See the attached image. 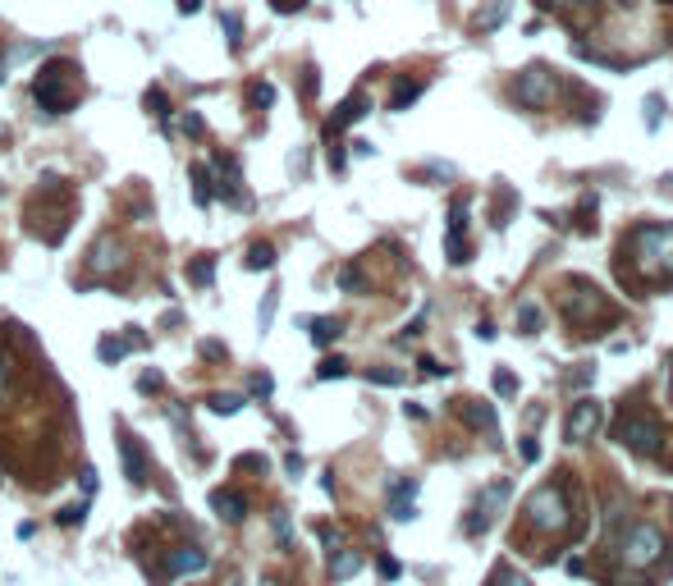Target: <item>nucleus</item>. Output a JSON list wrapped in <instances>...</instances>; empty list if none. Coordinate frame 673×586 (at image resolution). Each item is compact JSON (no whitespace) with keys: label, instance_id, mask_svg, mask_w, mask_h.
Wrapping results in <instances>:
<instances>
[{"label":"nucleus","instance_id":"nucleus-53","mask_svg":"<svg viewBox=\"0 0 673 586\" xmlns=\"http://www.w3.org/2000/svg\"><path fill=\"white\" fill-rule=\"evenodd\" d=\"M660 5H673V0H660Z\"/></svg>","mask_w":673,"mask_h":586},{"label":"nucleus","instance_id":"nucleus-37","mask_svg":"<svg viewBox=\"0 0 673 586\" xmlns=\"http://www.w3.org/2000/svg\"><path fill=\"white\" fill-rule=\"evenodd\" d=\"M234 467H239V472H266V458H261V454H243V458H234Z\"/></svg>","mask_w":673,"mask_h":586},{"label":"nucleus","instance_id":"nucleus-6","mask_svg":"<svg viewBox=\"0 0 673 586\" xmlns=\"http://www.w3.org/2000/svg\"><path fill=\"white\" fill-rule=\"evenodd\" d=\"M619 440L632 449V454H646V458H655L664 449V431H660V422H655V417H623V422H619Z\"/></svg>","mask_w":673,"mask_h":586},{"label":"nucleus","instance_id":"nucleus-46","mask_svg":"<svg viewBox=\"0 0 673 586\" xmlns=\"http://www.w3.org/2000/svg\"><path fill=\"white\" fill-rule=\"evenodd\" d=\"M284 472H289V477H298V472H303V458L289 454V458H284Z\"/></svg>","mask_w":673,"mask_h":586},{"label":"nucleus","instance_id":"nucleus-50","mask_svg":"<svg viewBox=\"0 0 673 586\" xmlns=\"http://www.w3.org/2000/svg\"><path fill=\"white\" fill-rule=\"evenodd\" d=\"M0 142H10V129H5V124H0Z\"/></svg>","mask_w":673,"mask_h":586},{"label":"nucleus","instance_id":"nucleus-22","mask_svg":"<svg viewBox=\"0 0 673 586\" xmlns=\"http://www.w3.org/2000/svg\"><path fill=\"white\" fill-rule=\"evenodd\" d=\"M243 394H211V413H220V417H234L243 408Z\"/></svg>","mask_w":673,"mask_h":586},{"label":"nucleus","instance_id":"nucleus-40","mask_svg":"<svg viewBox=\"0 0 673 586\" xmlns=\"http://www.w3.org/2000/svg\"><path fill=\"white\" fill-rule=\"evenodd\" d=\"M275 298H280V289H271V293H266V303H261V330L271 326V316H275Z\"/></svg>","mask_w":673,"mask_h":586},{"label":"nucleus","instance_id":"nucleus-13","mask_svg":"<svg viewBox=\"0 0 673 586\" xmlns=\"http://www.w3.org/2000/svg\"><path fill=\"white\" fill-rule=\"evenodd\" d=\"M458 413H463V422L472 426V431H486V435L500 431V417H495V408H490V403H481V399H463V403H458Z\"/></svg>","mask_w":673,"mask_h":586},{"label":"nucleus","instance_id":"nucleus-31","mask_svg":"<svg viewBox=\"0 0 673 586\" xmlns=\"http://www.w3.org/2000/svg\"><path fill=\"white\" fill-rule=\"evenodd\" d=\"M138 390H142V394L165 390V376H161V371H142V376H138Z\"/></svg>","mask_w":673,"mask_h":586},{"label":"nucleus","instance_id":"nucleus-19","mask_svg":"<svg viewBox=\"0 0 673 586\" xmlns=\"http://www.w3.org/2000/svg\"><path fill=\"white\" fill-rule=\"evenodd\" d=\"M193 197H197V207H211V197H216V179H211L207 165H193Z\"/></svg>","mask_w":673,"mask_h":586},{"label":"nucleus","instance_id":"nucleus-9","mask_svg":"<svg viewBox=\"0 0 673 586\" xmlns=\"http://www.w3.org/2000/svg\"><path fill=\"white\" fill-rule=\"evenodd\" d=\"M600 422H605V408H600L596 399H582V403H573V413H568V422H564V435L573 445H582V440H591V435L600 431Z\"/></svg>","mask_w":673,"mask_h":586},{"label":"nucleus","instance_id":"nucleus-1","mask_svg":"<svg viewBox=\"0 0 673 586\" xmlns=\"http://www.w3.org/2000/svg\"><path fill=\"white\" fill-rule=\"evenodd\" d=\"M78 65L74 60H46L33 78V97L46 115H69L78 106Z\"/></svg>","mask_w":673,"mask_h":586},{"label":"nucleus","instance_id":"nucleus-4","mask_svg":"<svg viewBox=\"0 0 673 586\" xmlns=\"http://www.w3.org/2000/svg\"><path fill=\"white\" fill-rule=\"evenodd\" d=\"M527 522H532L536 532H568V522H573V509H568V495L564 486H541L527 500Z\"/></svg>","mask_w":673,"mask_h":586},{"label":"nucleus","instance_id":"nucleus-29","mask_svg":"<svg viewBox=\"0 0 673 586\" xmlns=\"http://www.w3.org/2000/svg\"><path fill=\"white\" fill-rule=\"evenodd\" d=\"M339 376H348V362L344 358H326L321 367H316V380H339Z\"/></svg>","mask_w":673,"mask_h":586},{"label":"nucleus","instance_id":"nucleus-3","mask_svg":"<svg viewBox=\"0 0 673 586\" xmlns=\"http://www.w3.org/2000/svg\"><path fill=\"white\" fill-rule=\"evenodd\" d=\"M664 554H669V545H664V536H660L655 522H632L628 536H623V545H619L623 568H655Z\"/></svg>","mask_w":673,"mask_h":586},{"label":"nucleus","instance_id":"nucleus-20","mask_svg":"<svg viewBox=\"0 0 673 586\" xmlns=\"http://www.w3.org/2000/svg\"><path fill=\"white\" fill-rule=\"evenodd\" d=\"M339 335H344V326H339L335 316H316V321H312V344L326 348V344H335Z\"/></svg>","mask_w":673,"mask_h":586},{"label":"nucleus","instance_id":"nucleus-38","mask_svg":"<svg viewBox=\"0 0 673 586\" xmlns=\"http://www.w3.org/2000/svg\"><path fill=\"white\" fill-rule=\"evenodd\" d=\"M376 568H380V577H385V582H394V577L403 573V568H399V559H390V554H380V559H376Z\"/></svg>","mask_w":673,"mask_h":586},{"label":"nucleus","instance_id":"nucleus-41","mask_svg":"<svg viewBox=\"0 0 673 586\" xmlns=\"http://www.w3.org/2000/svg\"><path fill=\"white\" fill-rule=\"evenodd\" d=\"M518 454H522V463H536V458H541V445H536L532 435H527V440L518 445Z\"/></svg>","mask_w":673,"mask_h":586},{"label":"nucleus","instance_id":"nucleus-26","mask_svg":"<svg viewBox=\"0 0 673 586\" xmlns=\"http://www.w3.org/2000/svg\"><path fill=\"white\" fill-rule=\"evenodd\" d=\"M339 289H344V293H362V289H367V275H362L358 266H344V271H339Z\"/></svg>","mask_w":673,"mask_h":586},{"label":"nucleus","instance_id":"nucleus-23","mask_svg":"<svg viewBox=\"0 0 673 586\" xmlns=\"http://www.w3.org/2000/svg\"><path fill=\"white\" fill-rule=\"evenodd\" d=\"M504 19H509V0H495V5H486V10H481L477 28L486 33V28H495V23H504Z\"/></svg>","mask_w":673,"mask_h":586},{"label":"nucleus","instance_id":"nucleus-44","mask_svg":"<svg viewBox=\"0 0 673 586\" xmlns=\"http://www.w3.org/2000/svg\"><path fill=\"white\" fill-rule=\"evenodd\" d=\"M422 371L426 376H449V367L445 362H435V358H422Z\"/></svg>","mask_w":673,"mask_h":586},{"label":"nucleus","instance_id":"nucleus-30","mask_svg":"<svg viewBox=\"0 0 673 586\" xmlns=\"http://www.w3.org/2000/svg\"><path fill=\"white\" fill-rule=\"evenodd\" d=\"M83 518H87V504H69V509L55 513V522H60V527H83Z\"/></svg>","mask_w":673,"mask_h":586},{"label":"nucleus","instance_id":"nucleus-47","mask_svg":"<svg viewBox=\"0 0 673 586\" xmlns=\"http://www.w3.org/2000/svg\"><path fill=\"white\" fill-rule=\"evenodd\" d=\"M174 5H179V14H197V10H202V0H174Z\"/></svg>","mask_w":673,"mask_h":586},{"label":"nucleus","instance_id":"nucleus-52","mask_svg":"<svg viewBox=\"0 0 673 586\" xmlns=\"http://www.w3.org/2000/svg\"><path fill=\"white\" fill-rule=\"evenodd\" d=\"M582 5H596V0H582Z\"/></svg>","mask_w":673,"mask_h":586},{"label":"nucleus","instance_id":"nucleus-43","mask_svg":"<svg viewBox=\"0 0 673 586\" xmlns=\"http://www.w3.org/2000/svg\"><path fill=\"white\" fill-rule=\"evenodd\" d=\"M271 5H275V14H298L307 0H271Z\"/></svg>","mask_w":673,"mask_h":586},{"label":"nucleus","instance_id":"nucleus-51","mask_svg":"<svg viewBox=\"0 0 673 586\" xmlns=\"http://www.w3.org/2000/svg\"><path fill=\"white\" fill-rule=\"evenodd\" d=\"M0 394H5V367H0Z\"/></svg>","mask_w":673,"mask_h":586},{"label":"nucleus","instance_id":"nucleus-27","mask_svg":"<svg viewBox=\"0 0 673 586\" xmlns=\"http://www.w3.org/2000/svg\"><path fill=\"white\" fill-rule=\"evenodd\" d=\"M271 101H275V87H271V83H252V87H248V106H252V110H266Z\"/></svg>","mask_w":673,"mask_h":586},{"label":"nucleus","instance_id":"nucleus-16","mask_svg":"<svg viewBox=\"0 0 673 586\" xmlns=\"http://www.w3.org/2000/svg\"><path fill=\"white\" fill-rule=\"evenodd\" d=\"M463 229H467V207L449 211V261H467V243H463Z\"/></svg>","mask_w":673,"mask_h":586},{"label":"nucleus","instance_id":"nucleus-49","mask_svg":"<svg viewBox=\"0 0 673 586\" xmlns=\"http://www.w3.org/2000/svg\"><path fill=\"white\" fill-rule=\"evenodd\" d=\"M261 586H284V582H280V577H261Z\"/></svg>","mask_w":673,"mask_h":586},{"label":"nucleus","instance_id":"nucleus-24","mask_svg":"<svg viewBox=\"0 0 673 586\" xmlns=\"http://www.w3.org/2000/svg\"><path fill=\"white\" fill-rule=\"evenodd\" d=\"M142 101H147V110H152L156 120H161V124H170V101H165V92H161V87H147V97H142Z\"/></svg>","mask_w":673,"mask_h":586},{"label":"nucleus","instance_id":"nucleus-39","mask_svg":"<svg viewBox=\"0 0 673 586\" xmlns=\"http://www.w3.org/2000/svg\"><path fill=\"white\" fill-rule=\"evenodd\" d=\"M184 133H188V138H202V133H207L202 115H193V110H188V115H184Z\"/></svg>","mask_w":673,"mask_h":586},{"label":"nucleus","instance_id":"nucleus-10","mask_svg":"<svg viewBox=\"0 0 673 586\" xmlns=\"http://www.w3.org/2000/svg\"><path fill=\"white\" fill-rule=\"evenodd\" d=\"M207 550H197V545H179V550L165 554V577H197L207 568Z\"/></svg>","mask_w":673,"mask_h":586},{"label":"nucleus","instance_id":"nucleus-8","mask_svg":"<svg viewBox=\"0 0 673 586\" xmlns=\"http://www.w3.org/2000/svg\"><path fill=\"white\" fill-rule=\"evenodd\" d=\"M504 495H509V481H490L486 490L477 495V504H472V513H467V536H481L495 522V513H500Z\"/></svg>","mask_w":673,"mask_h":586},{"label":"nucleus","instance_id":"nucleus-32","mask_svg":"<svg viewBox=\"0 0 673 586\" xmlns=\"http://www.w3.org/2000/svg\"><path fill=\"white\" fill-rule=\"evenodd\" d=\"M495 390L504 394V399H509V394H518V376H513V371H495Z\"/></svg>","mask_w":673,"mask_h":586},{"label":"nucleus","instance_id":"nucleus-17","mask_svg":"<svg viewBox=\"0 0 673 586\" xmlns=\"http://www.w3.org/2000/svg\"><path fill=\"white\" fill-rule=\"evenodd\" d=\"M362 115H367V97H362V92H353V97H348L344 106L335 110V120H330L326 129H330V133H339V129H348V124H358Z\"/></svg>","mask_w":673,"mask_h":586},{"label":"nucleus","instance_id":"nucleus-36","mask_svg":"<svg viewBox=\"0 0 673 586\" xmlns=\"http://www.w3.org/2000/svg\"><path fill=\"white\" fill-rule=\"evenodd\" d=\"M495 586H527V577H522L518 568H509V564H504L500 573H495Z\"/></svg>","mask_w":673,"mask_h":586},{"label":"nucleus","instance_id":"nucleus-7","mask_svg":"<svg viewBox=\"0 0 673 586\" xmlns=\"http://www.w3.org/2000/svg\"><path fill=\"white\" fill-rule=\"evenodd\" d=\"M518 101L522 106H532V110H541V106H550L554 97H559V83H554V74L545 65H532V69H522L518 74Z\"/></svg>","mask_w":673,"mask_h":586},{"label":"nucleus","instance_id":"nucleus-28","mask_svg":"<svg viewBox=\"0 0 673 586\" xmlns=\"http://www.w3.org/2000/svg\"><path fill=\"white\" fill-rule=\"evenodd\" d=\"M188 280H193L197 289H207L211 284V257H197L193 266H188Z\"/></svg>","mask_w":673,"mask_h":586},{"label":"nucleus","instance_id":"nucleus-48","mask_svg":"<svg viewBox=\"0 0 673 586\" xmlns=\"http://www.w3.org/2000/svg\"><path fill=\"white\" fill-rule=\"evenodd\" d=\"M545 10H568V5H573V0H541Z\"/></svg>","mask_w":673,"mask_h":586},{"label":"nucleus","instance_id":"nucleus-11","mask_svg":"<svg viewBox=\"0 0 673 586\" xmlns=\"http://www.w3.org/2000/svg\"><path fill=\"white\" fill-rule=\"evenodd\" d=\"M120 458H124V477H129L133 486H142V481H147V454H142L138 435L124 431V426H120Z\"/></svg>","mask_w":673,"mask_h":586},{"label":"nucleus","instance_id":"nucleus-34","mask_svg":"<svg viewBox=\"0 0 673 586\" xmlns=\"http://www.w3.org/2000/svg\"><path fill=\"white\" fill-rule=\"evenodd\" d=\"M367 380H371V385H403L399 371H385V367H371V371H367Z\"/></svg>","mask_w":673,"mask_h":586},{"label":"nucleus","instance_id":"nucleus-5","mask_svg":"<svg viewBox=\"0 0 673 586\" xmlns=\"http://www.w3.org/2000/svg\"><path fill=\"white\" fill-rule=\"evenodd\" d=\"M564 316H568V326H577V330H587V335H591V326H600V321L609 316L605 293H600L596 284L577 280L573 289H568V298H564Z\"/></svg>","mask_w":673,"mask_h":586},{"label":"nucleus","instance_id":"nucleus-12","mask_svg":"<svg viewBox=\"0 0 673 586\" xmlns=\"http://www.w3.org/2000/svg\"><path fill=\"white\" fill-rule=\"evenodd\" d=\"M142 344H147V335H142L138 326H129V335H106V339H101V344H97V358L110 367V362H120L129 348H142Z\"/></svg>","mask_w":673,"mask_h":586},{"label":"nucleus","instance_id":"nucleus-25","mask_svg":"<svg viewBox=\"0 0 673 586\" xmlns=\"http://www.w3.org/2000/svg\"><path fill=\"white\" fill-rule=\"evenodd\" d=\"M518 330H522V335H536V330H541V307H536V303H522V307H518Z\"/></svg>","mask_w":673,"mask_h":586},{"label":"nucleus","instance_id":"nucleus-45","mask_svg":"<svg viewBox=\"0 0 673 586\" xmlns=\"http://www.w3.org/2000/svg\"><path fill=\"white\" fill-rule=\"evenodd\" d=\"M252 394H257V399H266V394H271V376H252Z\"/></svg>","mask_w":673,"mask_h":586},{"label":"nucleus","instance_id":"nucleus-35","mask_svg":"<svg viewBox=\"0 0 673 586\" xmlns=\"http://www.w3.org/2000/svg\"><path fill=\"white\" fill-rule=\"evenodd\" d=\"M275 536H280V545H284V550H289V545H294V532H289V513H275Z\"/></svg>","mask_w":673,"mask_h":586},{"label":"nucleus","instance_id":"nucleus-18","mask_svg":"<svg viewBox=\"0 0 673 586\" xmlns=\"http://www.w3.org/2000/svg\"><path fill=\"white\" fill-rule=\"evenodd\" d=\"M362 568V554L358 550H330V577H335V582H344V577H353Z\"/></svg>","mask_w":673,"mask_h":586},{"label":"nucleus","instance_id":"nucleus-33","mask_svg":"<svg viewBox=\"0 0 673 586\" xmlns=\"http://www.w3.org/2000/svg\"><path fill=\"white\" fill-rule=\"evenodd\" d=\"M417 92H422V83H399V92H394V110H403L408 101H417Z\"/></svg>","mask_w":673,"mask_h":586},{"label":"nucleus","instance_id":"nucleus-15","mask_svg":"<svg viewBox=\"0 0 673 586\" xmlns=\"http://www.w3.org/2000/svg\"><path fill=\"white\" fill-rule=\"evenodd\" d=\"M413 495H417V481L413 477H403V481H394V486H390V513L399 522L413 518Z\"/></svg>","mask_w":673,"mask_h":586},{"label":"nucleus","instance_id":"nucleus-42","mask_svg":"<svg viewBox=\"0 0 673 586\" xmlns=\"http://www.w3.org/2000/svg\"><path fill=\"white\" fill-rule=\"evenodd\" d=\"M220 23H225V33H229V42L239 46V42H243V37H239V14H225V19H220Z\"/></svg>","mask_w":673,"mask_h":586},{"label":"nucleus","instance_id":"nucleus-2","mask_svg":"<svg viewBox=\"0 0 673 586\" xmlns=\"http://www.w3.org/2000/svg\"><path fill=\"white\" fill-rule=\"evenodd\" d=\"M637 266L651 284H673V225H646L628 239Z\"/></svg>","mask_w":673,"mask_h":586},{"label":"nucleus","instance_id":"nucleus-14","mask_svg":"<svg viewBox=\"0 0 673 586\" xmlns=\"http://www.w3.org/2000/svg\"><path fill=\"white\" fill-rule=\"evenodd\" d=\"M211 509H216L225 522H243V518H248V500H243L239 490H229V486L225 490H211Z\"/></svg>","mask_w":673,"mask_h":586},{"label":"nucleus","instance_id":"nucleus-21","mask_svg":"<svg viewBox=\"0 0 673 586\" xmlns=\"http://www.w3.org/2000/svg\"><path fill=\"white\" fill-rule=\"evenodd\" d=\"M243 266H248V271H271V266H275V248H271V243H252L248 257H243Z\"/></svg>","mask_w":673,"mask_h":586}]
</instances>
